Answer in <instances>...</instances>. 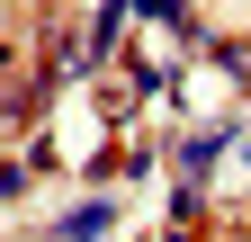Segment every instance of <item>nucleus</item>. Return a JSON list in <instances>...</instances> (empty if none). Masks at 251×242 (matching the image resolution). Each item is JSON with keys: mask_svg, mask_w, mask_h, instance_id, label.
I'll use <instances>...</instances> for the list:
<instances>
[{"mask_svg": "<svg viewBox=\"0 0 251 242\" xmlns=\"http://www.w3.org/2000/svg\"><path fill=\"white\" fill-rule=\"evenodd\" d=\"M206 18H225V27H251V0H198Z\"/></svg>", "mask_w": 251, "mask_h": 242, "instance_id": "f257e3e1", "label": "nucleus"}]
</instances>
